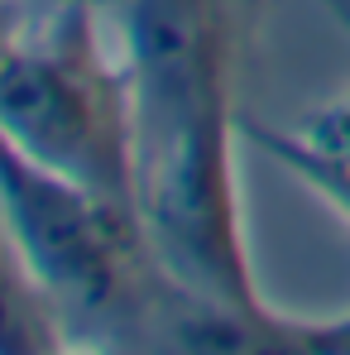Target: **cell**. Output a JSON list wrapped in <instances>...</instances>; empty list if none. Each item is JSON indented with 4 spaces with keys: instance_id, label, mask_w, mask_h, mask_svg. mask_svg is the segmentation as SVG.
I'll use <instances>...</instances> for the list:
<instances>
[{
    "instance_id": "obj_3",
    "label": "cell",
    "mask_w": 350,
    "mask_h": 355,
    "mask_svg": "<svg viewBox=\"0 0 350 355\" xmlns=\"http://www.w3.org/2000/svg\"><path fill=\"white\" fill-rule=\"evenodd\" d=\"M0 216L58 317L101 331L149 327L154 293L139 279L159 259L130 207L34 164L0 135Z\"/></svg>"
},
{
    "instance_id": "obj_2",
    "label": "cell",
    "mask_w": 350,
    "mask_h": 355,
    "mask_svg": "<svg viewBox=\"0 0 350 355\" xmlns=\"http://www.w3.org/2000/svg\"><path fill=\"white\" fill-rule=\"evenodd\" d=\"M0 135L34 164L134 211L130 82L87 34V5H49V29H19L0 58Z\"/></svg>"
},
{
    "instance_id": "obj_6",
    "label": "cell",
    "mask_w": 350,
    "mask_h": 355,
    "mask_svg": "<svg viewBox=\"0 0 350 355\" xmlns=\"http://www.w3.org/2000/svg\"><path fill=\"white\" fill-rule=\"evenodd\" d=\"M302 139H307L312 149H322V154H331V159L350 164V96H346V101H336L331 111H322Z\"/></svg>"
},
{
    "instance_id": "obj_7",
    "label": "cell",
    "mask_w": 350,
    "mask_h": 355,
    "mask_svg": "<svg viewBox=\"0 0 350 355\" xmlns=\"http://www.w3.org/2000/svg\"><path fill=\"white\" fill-rule=\"evenodd\" d=\"M331 10H336V15L346 19V29H350V0H331Z\"/></svg>"
},
{
    "instance_id": "obj_4",
    "label": "cell",
    "mask_w": 350,
    "mask_h": 355,
    "mask_svg": "<svg viewBox=\"0 0 350 355\" xmlns=\"http://www.w3.org/2000/svg\"><path fill=\"white\" fill-rule=\"evenodd\" d=\"M62 317L0 216V351H58Z\"/></svg>"
},
{
    "instance_id": "obj_8",
    "label": "cell",
    "mask_w": 350,
    "mask_h": 355,
    "mask_svg": "<svg viewBox=\"0 0 350 355\" xmlns=\"http://www.w3.org/2000/svg\"><path fill=\"white\" fill-rule=\"evenodd\" d=\"M39 5H91V0H39Z\"/></svg>"
},
{
    "instance_id": "obj_1",
    "label": "cell",
    "mask_w": 350,
    "mask_h": 355,
    "mask_svg": "<svg viewBox=\"0 0 350 355\" xmlns=\"http://www.w3.org/2000/svg\"><path fill=\"white\" fill-rule=\"evenodd\" d=\"M134 211L159 274L259 312L231 187V0H130Z\"/></svg>"
},
{
    "instance_id": "obj_5",
    "label": "cell",
    "mask_w": 350,
    "mask_h": 355,
    "mask_svg": "<svg viewBox=\"0 0 350 355\" xmlns=\"http://www.w3.org/2000/svg\"><path fill=\"white\" fill-rule=\"evenodd\" d=\"M259 144H264L274 159H283V164H288V168L302 178L317 197H326V202L350 221V164L331 159V154H322V149H312L302 135H274V130H259Z\"/></svg>"
}]
</instances>
